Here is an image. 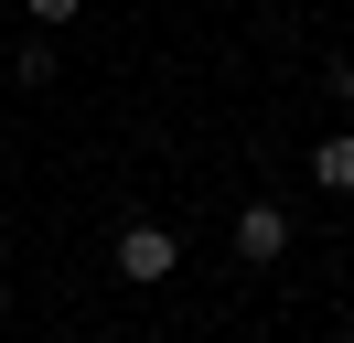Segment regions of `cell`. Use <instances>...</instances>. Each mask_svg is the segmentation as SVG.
Instances as JSON below:
<instances>
[{
    "mask_svg": "<svg viewBox=\"0 0 354 343\" xmlns=\"http://www.w3.org/2000/svg\"><path fill=\"white\" fill-rule=\"evenodd\" d=\"M333 97H344V107H354V54H344V64H333Z\"/></svg>",
    "mask_w": 354,
    "mask_h": 343,
    "instance_id": "obj_5",
    "label": "cell"
},
{
    "mask_svg": "<svg viewBox=\"0 0 354 343\" xmlns=\"http://www.w3.org/2000/svg\"><path fill=\"white\" fill-rule=\"evenodd\" d=\"M279 247H290V214L279 204H236V257H247V268H268Z\"/></svg>",
    "mask_w": 354,
    "mask_h": 343,
    "instance_id": "obj_2",
    "label": "cell"
},
{
    "mask_svg": "<svg viewBox=\"0 0 354 343\" xmlns=\"http://www.w3.org/2000/svg\"><path fill=\"white\" fill-rule=\"evenodd\" d=\"M172 268H183L172 225H118V279H129V290H151V279H172Z\"/></svg>",
    "mask_w": 354,
    "mask_h": 343,
    "instance_id": "obj_1",
    "label": "cell"
},
{
    "mask_svg": "<svg viewBox=\"0 0 354 343\" xmlns=\"http://www.w3.org/2000/svg\"><path fill=\"white\" fill-rule=\"evenodd\" d=\"M0 311H11V279H0Z\"/></svg>",
    "mask_w": 354,
    "mask_h": 343,
    "instance_id": "obj_6",
    "label": "cell"
},
{
    "mask_svg": "<svg viewBox=\"0 0 354 343\" xmlns=\"http://www.w3.org/2000/svg\"><path fill=\"white\" fill-rule=\"evenodd\" d=\"M22 11H32V21H75L86 0H22Z\"/></svg>",
    "mask_w": 354,
    "mask_h": 343,
    "instance_id": "obj_4",
    "label": "cell"
},
{
    "mask_svg": "<svg viewBox=\"0 0 354 343\" xmlns=\"http://www.w3.org/2000/svg\"><path fill=\"white\" fill-rule=\"evenodd\" d=\"M311 183H322V193H354V140H322V150H311Z\"/></svg>",
    "mask_w": 354,
    "mask_h": 343,
    "instance_id": "obj_3",
    "label": "cell"
}]
</instances>
